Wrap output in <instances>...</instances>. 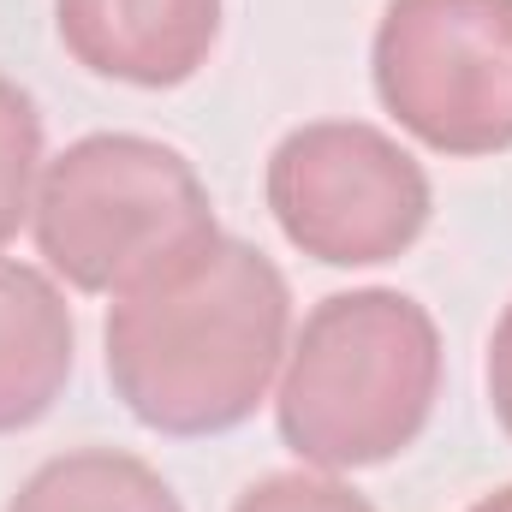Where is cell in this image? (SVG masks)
Wrapping results in <instances>:
<instances>
[{"instance_id": "cell-1", "label": "cell", "mask_w": 512, "mask_h": 512, "mask_svg": "<svg viewBox=\"0 0 512 512\" xmlns=\"http://www.w3.org/2000/svg\"><path fill=\"white\" fill-rule=\"evenodd\" d=\"M114 399L149 435H227L274 393L292 346V286L274 256L221 233L179 274L108 304Z\"/></svg>"}, {"instance_id": "cell-2", "label": "cell", "mask_w": 512, "mask_h": 512, "mask_svg": "<svg viewBox=\"0 0 512 512\" xmlns=\"http://www.w3.org/2000/svg\"><path fill=\"white\" fill-rule=\"evenodd\" d=\"M441 364V328L411 292H328L310 304L274 382L280 441L334 477L387 465L429 429Z\"/></svg>"}, {"instance_id": "cell-3", "label": "cell", "mask_w": 512, "mask_h": 512, "mask_svg": "<svg viewBox=\"0 0 512 512\" xmlns=\"http://www.w3.org/2000/svg\"><path fill=\"white\" fill-rule=\"evenodd\" d=\"M30 233L54 280L126 298L197 262L221 221L185 149L143 131H90L42 167Z\"/></svg>"}, {"instance_id": "cell-4", "label": "cell", "mask_w": 512, "mask_h": 512, "mask_svg": "<svg viewBox=\"0 0 512 512\" xmlns=\"http://www.w3.org/2000/svg\"><path fill=\"white\" fill-rule=\"evenodd\" d=\"M262 197L286 245L322 268H376L405 256L435 209L423 161L370 120L292 126L268 149Z\"/></svg>"}, {"instance_id": "cell-5", "label": "cell", "mask_w": 512, "mask_h": 512, "mask_svg": "<svg viewBox=\"0 0 512 512\" xmlns=\"http://www.w3.org/2000/svg\"><path fill=\"white\" fill-rule=\"evenodd\" d=\"M370 84L387 120L435 155L512 149V0H387Z\"/></svg>"}, {"instance_id": "cell-6", "label": "cell", "mask_w": 512, "mask_h": 512, "mask_svg": "<svg viewBox=\"0 0 512 512\" xmlns=\"http://www.w3.org/2000/svg\"><path fill=\"white\" fill-rule=\"evenodd\" d=\"M227 0H54L60 48L108 84L179 90L221 42Z\"/></svg>"}, {"instance_id": "cell-7", "label": "cell", "mask_w": 512, "mask_h": 512, "mask_svg": "<svg viewBox=\"0 0 512 512\" xmlns=\"http://www.w3.org/2000/svg\"><path fill=\"white\" fill-rule=\"evenodd\" d=\"M78 364V322L48 268L0 256V435L36 429Z\"/></svg>"}, {"instance_id": "cell-8", "label": "cell", "mask_w": 512, "mask_h": 512, "mask_svg": "<svg viewBox=\"0 0 512 512\" xmlns=\"http://www.w3.org/2000/svg\"><path fill=\"white\" fill-rule=\"evenodd\" d=\"M6 512H185L173 483L120 447H72L42 459Z\"/></svg>"}, {"instance_id": "cell-9", "label": "cell", "mask_w": 512, "mask_h": 512, "mask_svg": "<svg viewBox=\"0 0 512 512\" xmlns=\"http://www.w3.org/2000/svg\"><path fill=\"white\" fill-rule=\"evenodd\" d=\"M42 167H48V155H42V114H36L30 90L0 72V251L30 227Z\"/></svg>"}, {"instance_id": "cell-10", "label": "cell", "mask_w": 512, "mask_h": 512, "mask_svg": "<svg viewBox=\"0 0 512 512\" xmlns=\"http://www.w3.org/2000/svg\"><path fill=\"white\" fill-rule=\"evenodd\" d=\"M233 512H382L370 495H358L352 483H340L334 471H274V477H262L251 483Z\"/></svg>"}, {"instance_id": "cell-11", "label": "cell", "mask_w": 512, "mask_h": 512, "mask_svg": "<svg viewBox=\"0 0 512 512\" xmlns=\"http://www.w3.org/2000/svg\"><path fill=\"white\" fill-rule=\"evenodd\" d=\"M483 376H489L495 423L507 429V441H512V304L501 310V322H495V334H489V364H483Z\"/></svg>"}, {"instance_id": "cell-12", "label": "cell", "mask_w": 512, "mask_h": 512, "mask_svg": "<svg viewBox=\"0 0 512 512\" xmlns=\"http://www.w3.org/2000/svg\"><path fill=\"white\" fill-rule=\"evenodd\" d=\"M465 512H512V483L507 489H495V495H483V501H471Z\"/></svg>"}]
</instances>
